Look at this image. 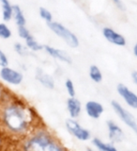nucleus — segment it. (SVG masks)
I'll return each instance as SVG.
<instances>
[{
	"instance_id": "nucleus-1",
	"label": "nucleus",
	"mask_w": 137,
	"mask_h": 151,
	"mask_svg": "<svg viewBox=\"0 0 137 151\" xmlns=\"http://www.w3.org/2000/svg\"><path fill=\"white\" fill-rule=\"evenodd\" d=\"M1 104L0 121L5 130L15 136L27 134L35 119L34 111L15 97L9 96Z\"/></svg>"
},
{
	"instance_id": "nucleus-2",
	"label": "nucleus",
	"mask_w": 137,
	"mask_h": 151,
	"mask_svg": "<svg viewBox=\"0 0 137 151\" xmlns=\"http://www.w3.org/2000/svg\"><path fill=\"white\" fill-rule=\"evenodd\" d=\"M23 151H66L54 136L44 129L32 132L23 143Z\"/></svg>"
},
{
	"instance_id": "nucleus-3",
	"label": "nucleus",
	"mask_w": 137,
	"mask_h": 151,
	"mask_svg": "<svg viewBox=\"0 0 137 151\" xmlns=\"http://www.w3.org/2000/svg\"><path fill=\"white\" fill-rule=\"evenodd\" d=\"M48 27L52 32H54L60 39H62L70 48H77L79 46L80 42L76 34H74L72 30H70L61 23L53 21L48 24Z\"/></svg>"
},
{
	"instance_id": "nucleus-4",
	"label": "nucleus",
	"mask_w": 137,
	"mask_h": 151,
	"mask_svg": "<svg viewBox=\"0 0 137 151\" xmlns=\"http://www.w3.org/2000/svg\"><path fill=\"white\" fill-rule=\"evenodd\" d=\"M111 106L113 108V110L116 113V115L120 118V120L123 122L126 126H128L134 133L137 134V121L135 119V117L133 115V113L130 112L128 110H126V109L116 100H112Z\"/></svg>"
},
{
	"instance_id": "nucleus-5",
	"label": "nucleus",
	"mask_w": 137,
	"mask_h": 151,
	"mask_svg": "<svg viewBox=\"0 0 137 151\" xmlns=\"http://www.w3.org/2000/svg\"><path fill=\"white\" fill-rule=\"evenodd\" d=\"M66 127L67 130L79 141H88L91 138V133L88 129L83 127L76 119L69 118L66 120Z\"/></svg>"
},
{
	"instance_id": "nucleus-6",
	"label": "nucleus",
	"mask_w": 137,
	"mask_h": 151,
	"mask_svg": "<svg viewBox=\"0 0 137 151\" xmlns=\"http://www.w3.org/2000/svg\"><path fill=\"white\" fill-rule=\"evenodd\" d=\"M0 78L9 85L18 86L23 82V75L20 71L13 69L9 66H6L0 69Z\"/></svg>"
},
{
	"instance_id": "nucleus-7",
	"label": "nucleus",
	"mask_w": 137,
	"mask_h": 151,
	"mask_svg": "<svg viewBox=\"0 0 137 151\" xmlns=\"http://www.w3.org/2000/svg\"><path fill=\"white\" fill-rule=\"evenodd\" d=\"M116 92L130 108L137 110V94L134 92L122 83L116 86Z\"/></svg>"
},
{
	"instance_id": "nucleus-8",
	"label": "nucleus",
	"mask_w": 137,
	"mask_h": 151,
	"mask_svg": "<svg viewBox=\"0 0 137 151\" xmlns=\"http://www.w3.org/2000/svg\"><path fill=\"white\" fill-rule=\"evenodd\" d=\"M102 35L112 45H115L116 46L126 45V38L122 34H120L119 32L115 30L114 28L104 27L102 28Z\"/></svg>"
},
{
	"instance_id": "nucleus-9",
	"label": "nucleus",
	"mask_w": 137,
	"mask_h": 151,
	"mask_svg": "<svg viewBox=\"0 0 137 151\" xmlns=\"http://www.w3.org/2000/svg\"><path fill=\"white\" fill-rule=\"evenodd\" d=\"M107 129H108V136L113 144L114 143H121L123 142L125 135L123 129L113 120L107 121Z\"/></svg>"
},
{
	"instance_id": "nucleus-10",
	"label": "nucleus",
	"mask_w": 137,
	"mask_h": 151,
	"mask_svg": "<svg viewBox=\"0 0 137 151\" xmlns=\"http://www.w3.org/2000/svg\"><path fill=\"white\" fill-rule=\"evenodd\" d=\"M43 49L50 57H52V58H54L55 60H60L65 63H69V64L72 63V60L70 58V56L64 50L57 49V48H55V47H53L51 45H44Z\"/></svg>"
},
{
	"instance_id": "nucleus-11",
	"label": "nucleus",
	"mask_w": 137,
	"mask_h": 151,
	"mask_svg": "<svg viewBox=\"0 0 137 151\" xmlns=\"http://www.w3.org/2000/svg\"><path fill=\"white\" fill-rule=\"evenodd\" d=\"M84 109H86L87 114L94 120L99 119V118L102 116L103 111H104V108H103V106L101 103H99L98 101H95V100L87 101L86 103Z\"/></svg>"
},
{
	"instance_id": "nucleus-12",
	"label": "nucleus",
	"mask_w": 137,
	"mask_h": 151,
	"mask_svg": "<svg viewBox=\"0 0 137 151\" xmlns=\"http://www.w3.org/2000/svg\"><path fill=\"white\" fill-rule=\"evenodd\" d=\"M67 110L72 119H76L82 111V104L80 100L76 97H69L67 100Z\"/></svg>"
},
{
	"instance_id": "nucleus-13",
	"label": "nucleus",
	"mask_w": 137,
	"mask_h": 151,
	"mask_svg": "<svg viewBox=\"0 0 137 151\" xmlns=\"http://www.w3.org/2000/svg\"><path fill=\"white\" fill-rule=\"evenodd\" d=\"M36 79L39 81L42 86L47 89H54L55 88V79L51 75L45 73L42 69L38 68L36 71Z\"/></svg>"
},
{
	"instance_id": "nucleus-14",
	"label": "nucleus",
	"mask_w": 137,
	"mask_h": 151,
	"mask_svg": "<svg viewBox=\"0 0 137 151\" xmlns=\"http://www.w3.org/2000/svg\"><path fill=\"white\" fill-rule=\"evenodd\" d=\"M17 27H23L26 25V19L23 9L19 5H13V17Z\"/></svg>"
},
{
	"instance_id": "nucleus-15",
	"label": "nucleus",
	"mask_w": 137,
	"mask_h": 151,
	"mask_svg": "<svg viewBox=\"0 0 137 151\" xmlns=\"http://www.w3.org/2000/svg\"><path fill=\"white\" fill-rule=\"evenodd\" d=\"M92 144L99 151H119L114 144L105 143L99 138H93Z\"/></svg>"
},
{
	"instance_id": "nucleus-16",
	"label": "nucleus",
	"mask_w": 137,
	"mask_h": 151,
	"mask_svg": "<svg viewBox=\"0 0 137 151\" xmlns=\"http://www.w3.org/2000/svg\"><path fill=\"white\" fill-rule=\"evenodd\" d=\"M2 6V18L4 22L11 21L13 17V5L9 3V0H4L1 2Z\"/></svg>"
},
{
	"instance_id": "nucleus-17",
	"label": "nucleus",
	"mask_w": 137,
	"mask_h": 151,
	"mask_svg": "<svg viewBox=\"0 0 137 151\" xmlns=\"http://www.w3.org/2000/svg\"><path fill=\"white\" fill-rule=\"evenodd\" d=\"M88 75L89 78L92 80L93 82L95 83H101L102 81L103 76L101 69L98 67L97 65H91L89 67V71H88Z\"/></svg>"
},
{
	"instance_id": "nucleus-18",
	"label": "nucleus",
	"mask_w": 137,
	"mask_h": 151,
	"mask_svg": "<svg viewBox=\"0 0 137 151\" xmlns=\"http://www.w3.org/2000/svg\"><path fill=\"white\" fill-rule=\"evenodd\" d=\"M25 42H26V46L27 47V49L32 52H39L43 49V45H41L40 42L35 39V37L32 35H30L27 39H26Z\"/></svg>"
},
{
	"instance_id": "nucleus-19",
	"label": "nucleus",
	"mask_w": 137,
	"mask_h": 151,
	"mask_svg": "<svg viewBox=\"0 0 137 151\" xmlns=\"http://www.w3.org/2000/svg\"><path fill=\"white\" fill-rule=\"evenodd\" d=\"M12 32L6 23H0V38L3 40H8L11 37Z\"/></svg>"
},
{
	"instance_id": "nucleus-20",
	"label": "nucleus",
	"mask_w": 137,
	"mask_h": 151,
	"mask_svg": "<svg viewBox=\"0 0 137 151\" xmlns=\"http://www.w3.org/2000/svg\"><path fill=\"white\" fill-rule=\"evenodd\" d=\"M39 14L42 20H44L47 24L53 22V14H52V12L46 8L40 7L39 9Z\"/></svg>"
},
{
	"instance_id": "nucleus-21",
	"label": "nucleus",
	"mask_w": 137,
	"mask_h": 151,
	"mask_svg": "<svg viewBox=\"0 0 137 151\" xmlns=\"http://www.w3.org/2000/svg\"><path fill=\"white\" fill-rule=\"evenodd\" d=\"M65 88H66V91H67L68 94L70 97H74L75 94H76V90H75V86H74V83L72 79H66L65 81Z\"/></svg>"
},
{
	"instance_id": "nucleus-22",
	"label": "nucleus",
	"mask_w": 137,
	"mask_h": 151,
	"mask_svg": "<svg viewBox=\"0 0 137 151\" xmlns=\"http://www.w3.org/2000/svg\"><path fill=\"white\" fill-rule=\"evenodd\" d=\"M14 51L16 52L18 55H20L22 57H25L28 55V49L26 45H23L21 42H15L13 45Z\"/></svg>"
},
{
	"instance_id": "nucleus-23",
	"label": "nucleus",
	"mask_w": 137,
	"mask_h": 151,
	"mask_svg": "<svg viewBox=\"0 0 137 151\" xmlns=\"http://www.w3.org/2000/svg\"><path fill=\"white\" fill-rule=\"evenodd\" d=\"M17 33H18V36L20 37L21 39H23V40L27 39V38L31 35L29 29H28V28L26 26H23V27H18Z\"/></svg>"
},
{
	"instance_id": "nucleus-24",
	"label": "nucleus",
	"mask_w": 137,
	"mask_h": 151,
	"mask_svg": "<svg viewBox=\"0 0 137 151\" xmlns=\"http://www.w3.org/2000/svg\"><path fill=\"white\" fill-rule=\"evenodd\" d=\"M9 66V59L5 52L0 49V67H6Z\"/></svg>"
},
{
	"instance_id": "nucleus-25",
	"label": "nucleus",
	"mask_w": 137,
	"mask_h": 151,
	"mask_svg": "<svg viewBox=\"0 0 137 151\" xmlns=\"http://www.w3.org/2000/svg\"><path fill=\"white\" fill-rule=\"evenodd\" d=\"M9 96V92L6 90V88H5L3 85L0 83V103H2L5 99H6L7 97Z\"/></svg>"
},
{
	"instance_id": "nucleus-26",
	"label": "nucleus",
	"mask_w": 137,
	"mask_h": 151,
	"mask_svg": "<svg viewBox=\"0 0 137 151\" xmlns=\"http://www.w3.org/2000/svg\"><path fill=\"white\" fill-rule=\"evenodd\" d=\"M112 1L114 2V4L120 9V11H124V9H125V8H124L123 3L121 2V0H112Z\"/></svg>"
},
{
	"instance_id": "nucleus-27",
	"label": "nucleus",
	"mask_w": 137,
	"mask_h": 151,
	"mask_svg": "<svg viewBox=\"0 0 137 151\" xmlns=\"http://www.w3.org/2000/svg\"><path fill=\"white\" fill-rule=\"evenodd\" d=\"M131 80H133V82L137 86V71H133L131 73Z\"/></svg>"
},
{
	"instance_id": "nucleus-28",
	"label": "nucleus",
	"mask_w": 137,
	"mask_h": 151,
	"mask_svg": "<svg viewBox=\"0 0 137 151\" xmlns=\"http://www.w3.org/2000/svg\"><path fill=\"white\" fill-rule=\"evenodd\" d=\"M133 55L137 58V42L134 44L133 45Z\"/></svg>"
},
{
	"instance_id": "nucleus-29",
	"label": "nucleus",
	"mask_w": 137,
	"mask_h": 151,
	"mask_svg": "<svg viewBox=\"0 0 137 151\" xmlns=\"http://www.w3.org/2000/svg\"><path fill=\"white\" fill-rule=\"evenodd\" d=\"M2 145H3V138L1 136V133H0V148L2 147Z\"/></svg>"
},
{
	"instance_id": "nucleus-30",
	"label": "nucleus",
	"mask_w": 137,
	"mask_h": 151,
	"mask_svg": "<svg viewBox=\"0 0 137 151\" xmlns=\"http://www.w3.org/2000/svg\"><path fill=\"white\" fill-rule=\"evenodd\" d=\"M87 151H95V150H93V149H91V148H87Z\"/></svg>"
},
{
	"instance_id": "nucleus-31",
	"label": "nucleus",
	"mask_w": 137,
	"mask_h": 151,
	"mask_svg": "<svg viewBox=\"0 0 137 151\" xmlns=\"http://www.w3.org/2000/svg\"><path fill=\"white\" fill-rule=\"evenodd\" d=\"M4 1V0H0V2H3Z\"/></svg>"
}]
</instances>
